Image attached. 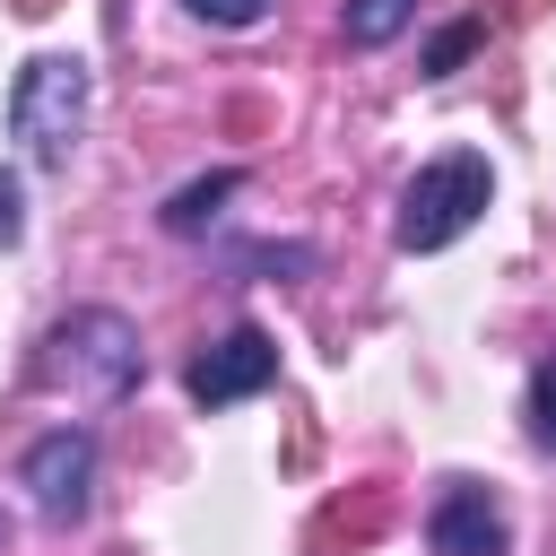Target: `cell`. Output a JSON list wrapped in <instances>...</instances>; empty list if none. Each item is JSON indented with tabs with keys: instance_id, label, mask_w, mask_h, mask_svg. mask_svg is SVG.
Listing matches in <instances>:
<instances>
[{
	"instance_id": "obj_1",
	"label": "cell",
	"mask_w": 556,
	"mask_h": 556,
	"mask_svg": "<svg viewBox=\"0 0 556 556\" xmlns=\"http://www.w3.org/2000/svg\"><path fill=\"white\" fill-rule=\"evenodd\" d=\"M87 113H96V70L78 52H35L9 87V139L43 174H70V156L87 139Z\"/></svg>"
},
{
	"instance_id": "obj_2",
	"label": "cell",
	"mask_w": 556,
	"mask_h": 556,
	"mask_svg": "<svg viewBox=\"0 0 556 556\" xmlns=\"http://www.w3.org/2000/svg\"><path fill=\"white\" fill-rule=\"evenodd\" d=\"M43 374H52V382H70V391H78V400H96V408L130 400V391H139V374H148L139 321H130V313H113V304H78V313H61V321H52V339H43Z\"/></svg>"
},
{
	"instance_id": "obj_3",
	"label": "cell",
	"mask_w": 556,
	"mask_h": 556,
	"mask_svg": "<svg viewBox=\"0 0 556 556\" xmlns=\"http://www.w3.org/2000/svg\"><path fill=\"white\" fill-rule=\"evenodd\" d=\"M486 200H495V165L478 148H443V156H426L408 174L400 217H391V243L400 252H443V243H460L486 217Z\"/></svg>"
},
{
	"instance_id": "obj_4",
	"label": "cell",
	"mask_w": 556,
	"mask_h": 556,
	"mask_svg": "<svg viewBox=\"0 0 556 556\" xmlns=\"http://www.w3.org/2000/svg\"><path fill=\"white\" fill-rule=\"evenodd\" d=\"M17 486H26L35 521H52V530L87 521V495H96V434H87V426H52V434H35L26 460H17Z\"/></svg>"
},
{
	"instance_id": "obj_5",
	"label": "cell",
	"mask_w": 556,
	"mask_h": 556,
	"mask_svg": "<svg viewBox=\"0 0 556 556\" xmlns=\"http://www.w3.org/2000/svg\"><path fill=\"white\" fill-rule=\"evenodd\" d=\"M278 382V339L261 330V321H235L226 339H208L200 356H191V374H182V391L200 400V408H235V400H252V391H269Z\"/></svg>"
},
{
	"instance_id": "obj_6",
	"label": "cell",
	"mask_w": 556,
	"mask_h": 556,
	"mask_svg": "<svg viewBox=\"0 0 556 556\" xmlns=\"http://www.w3.org/2000/svg\"><path fill=\"white\" fill-rule=\"evenodd\" d=\"M426 547L434 556H504L513 547V521H504V504L486 495V486H443L434 495V513H426Z\"/></svg>"
},
{
	"instance_id": "obj_7",
	"label": "cell",
	"mask_w": 556,
	"mask_h": 556,
	"mask_svg": "<svg viewBox=\"0 0 556 556\" xmlns=\"http://www.w3.org/2000/svg\"><path fill=\"white\" fill-rule=\"evenodd\" d=\"M235 191H243V174H235V165H217V174L182 182V191L156 208V226H165V235H208V226L226 217V200H235Z\"/></svg>"
},
{
	"instance_id": "obj_8",
	"label": "cell",
	"mask_w": 556,
	"mask_h": 556,
	"mask_svg": "<svg viewBox=\"0 0 556 556\" xmlns=\"http://www.w3.org/2000/svg\"><path fill=\"white\" fill-rule=\"evenodd\" d=\"M408 17H417V0H348V43L356 52H382Z\"/></svg>"
},
{
	"instance_id": "obj_9",
	"label": "cell",
	"mask_w": 556,
	"mask_h": 556,
	"mask_svg": "<svg viewBox=\"0 0 556 556\" xmlns=\"http://www.w3.org/2000/svg\"><path fill=\"white\" fill-rule=\"evenodd\" d=\"M521 417H530V443L556 460V348L530 365V400H521Z\"/></svg>"
},
{
	"instance_id": "obj_10",
	"label": "cell",
	"mask_w": 556,
	"mask_h": 556,
	"mask_svg": "<svg viewBox=\"0 0 556 556\" xmlns=\"http://www.w3.org/2000/svg\"><path fill=\"white\" fill-rule=\"evenodd\" d=\"M478 43H486V17H452V26L426 43V78H452V70H460Z\"/></svg>"
},
{
	"instance_id": "obj_11",
	"label": "cell",
	"mask_w": 556,
	"mask_h": 556,
	"mask_svg": "<svg viewBox=\"0 0 556 556\" xmlns=\"http://www.w3.org/2000/svg\"><path fill=\"white\" fill-rule=\"evenodd\" d=\"M200 26H261L269 17V0H182Z\"/></svg>"
},
{
	"instance_id": "obj_12",
	"label": "cell",
	"mask_w": 556,
	"mask_h": 556,
	"mask_svg": "<svg viewBox=\"0 0 556 556\" xmlns=\"http://www.w3.org/2000/svg\"><path fill=\"white\" fill-rule=\"evenodd\" d=\"M26 235V182H17V165H0V252Z\"/></svg>"
}]
</instances>
